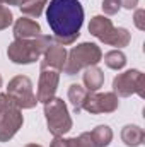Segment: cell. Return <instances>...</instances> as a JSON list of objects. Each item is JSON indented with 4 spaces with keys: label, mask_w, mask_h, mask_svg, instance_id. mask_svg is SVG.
I'll return each instance as SVG.
<instances>
[{
    "label": "cell",
    "mask_w": 145,
    "mask_h": 147,
    "mask_svg": "<svg viewBox=\"0 0 145 147\" xmlns=\"http://www.w3.org/2000/svg\"><path fill=\"white\" fill-rule=\"evenodd\" d=\"M24 0H0V3L3 5H21Z\"/></svg>",
    "instance_id": "cell-26"
},
{
    "label": "cell",
    "mask_w": 145,
    "mask_h": 147,
    "mask_svg": "<svg viewBox=\"0 0 145 147\" xmlns=\"http://www.w3.org/2000/svg\"><path fill=\"white\" fill-rule=\"evenodd\" d=\"M12 106H15L14 101H12L7 94H0V113L5 111V110H9V108H12Z\"/></svg>",
    "instance_id": "cell-23"
},
{
    "label": "cell",
    "mask_w": 145,
    "mask_h": 147,
    "mask_svg": "<svg viewBox=\"0 0 145 147\" xmlns=\"http://www.w3.org/2000/svg\"><path fill=\"white\" fill-rule=\"evenodd\" d=\"M0 87H2V75H0Z\"/></svg>",
    "instance_id": "cell-28"
},
{
    "label": "cell",
    "mask_w": 145,
    "mask_h": 147,
    "mask_svg": "<svg viewBox=\"0 0 145 147\" xmlns=\"http://www.w3.org/2000/svg\"><path fill=\"white\" fill-rule=\"evenodd\" d=\"M82 80H84V86L89 92H96L103 87L104 84V72L97 67V65H92V67H87L84 70L82 75Z\"/></svg>",
    "instance_id": "cell-13"
},
{
    "label": "cell",
    "mask_w": 145,
    "mask_h": 147,
    "mask_svg": "<svg viewBox=\"0 0 145 147\" xmlns=\"http://www.w3.org/2000/svg\"><path fill=\"white\" fill-rule=\"evenodd\" d=\"M24 147H43V146H39V144H28V146H24Z\"/></svg>",
    "instance_id": "cell-27"
},
{
    "label": "cell",
    "mask_w": 145,
    "mask_h": 147,
    "mask_svg": "<svg viewBox=\"0 0 145 147\" xmlns=\"http://www.w3.org/2000/svg\"><path fill=\"white\" fill-rule=\"evenodd\" d=\"M68 147H96L94 140L91 137V132H84L79 137L68 139Z\"/></svg>",
    "instance_id": "cell-19"
},
{
    "label": "cell",
    "mask_w": 145,
    "mask_h": 147,
    "mask_svg": "<svg viewBox=\"0 0 145 147\" xmlns=\"http://www.w3.org/2000/svg\"><path fill=\"white\" fill-rule=\"evenodd\" d=\"M113 92L119 98H128L132 94H138L140 98L145 96V77L137 69L118 74L113 79Z\"/></svg>",
    "instance_id": "cell-7"
},
{
    "label": "cell",
    "mask_w": 145,
    "mask_h": 147,
    "mask_svg": "<svg viewBox=\"0 0 145 147\" xmlns=\"http://www.w3.org/2000/svg\"><path fill=\"white\" fill-rule=\"evenodd\" d=\"M119 101L114 92H87L85 101L82 105V110H85L91 115H101V113H113L118 110Z\"/></svg>",
    "instance_id": "cell-8"
},
{
    "label": "cell",
    "mask_w": 145,
    "mask_h": 147,
    "mask_svg": "<svg viewBox=\"0 0 145 147\" xmlns=\"http://www.w3.org/2000/svg\"><path fill=\"white\" fill-rule=\"evenodd\" d=\"M101 60H103V51L96 43H80L67 53L63 72L67 75H75L82 69L97 65Z\"/></svg>",
    "instance_id": "cell-3"
},
{
    "label": "cell",
    "mask_w": 145,
    "mask_h": 147,
    "mask_svg": "<svg viewBox=\"0 0 145 147\" xmlns=\"http://www.w3.org/2000/svg\"><path fill=\"white\" fill-rule=\"evenodd\" d=\"M41 34V26L34 19L29 17H21L14 24V36L15 39H31Z\"/></svg>",
    "instance_id": "cell-12"
},
{
    "label": "cell",
    "mask_w": 145,
    "mask_h": 147,
    "mask_svg": "<svg viewBox=\"0 0 145 147\" xmlns=\"http://www.w3.org/2000/svg\"><path fill=\"white\" fill-rule=\"evenodd\" d=\"M87 92H89V91H87L85 87L79 86V84H72V86L68 87V101L72 103L75 113H80V111H82V105H84V101H85Z\"/></svg>",
    "instance_id": "cell-15"
},
{
    "label": "cell",
    "mask_w": 145,
    "mask_h": 147,
    "mask_svg": "<svg viewBox=\"0 0 145 147\" xmlns=\"http://www.w3.org/2000/svg\"><path fill=\"white\" fill-rule=\"evenodd\" d=\"M7 96L14 101L19 110H31L38 105L33 92V82L26 75H15L7 86Z\"/></svg>",
    "instance_id": "cell-6"
},
{
    "label": "cell",
    "mask_w": 145,
    "mask_h": 147,
    "mask_svg": "<svg viewBox=\"0 0 145 147\" xmlns=\"http://www.w3.org/2000/svg\"><path fill=\"white\" fill-rule=\"evenodd\" d=\"M44 116L48 130L53 135H65L67 132L72 130V118L63 99L53 98L48 103H44Z\"/></svg>",
    "instance_id": "cell-5"
},
{
    "label": "cell",
    "mask_w": 145,
    "mask_h": 147,
    "mask_svg": "<svg viewBox=\"0 0 145 147\" xmlns=\"http://www.w3.org/2000/svg\"><path fill=\"white\" fill-rule=\"evenodd\" d=\"M24 116L17 106H12L9 110L0 113V142H9L22 127Z\"/></svg>",
    "instance_id": "cell-9"
},
{
    "label": "cell",
    "mask_w": 145,
    "mask_h": 147,
    "mask_svg": "<svg viewBox=\"0 0 145 147\" xmlns=\"http://www.w3.org/2000/svg\"><path fill=\"white\" fill-rule=\"evenodd\" d=\"M137 5H138V0H121V7H125V9H128V10L135 9Z\"/></svg>",
    "instance_id": "cell-25"
},
{
    "label": "cell",
    "mask_w": 145,
    "mask_h": 147,
    "mask_svg": "<svg viewBox=\"0 0 145 147\" xmlns=\"http://www.w3.org/2000/svg\"><path fill=\"white\" fill-rule=\"evenodd\" d=\"M89 33L92 36H96L99 41L111 45V46H128L132 34L128 29L125 28H114L111 19H108L106 16H94L89 22Z\"/></svg>",
    "instance_id": "cell-4"
},
{
    "label": "cell",
    "mask_w": 145,
    "mask_h": 147,
    "mask_svg": "<svg viewBox=\"0 0 145 147\" xmlns=\"http://www.w3.org/2000/svg\"><path fill=\"white\" fill-rule=\"evenodd\" d=\"M46 21L55 33V43L68 46L80 36L84 24V9L79 0H50L46 9Z\"/></svg>",
    "instance_id": "cell-1"
},
{
    "label": "cell",
    "mask_w": 145,
    "mask_h": 147,
    "mask_svg": "<svg viewBox=\"0 0 145 147\" xmlns=\"http://www.w3.org/2000/svg\"><path fill=\"white\" fill-rule=\"evenodd\" d=\"M144 17H145V10L144 9H137V10H135V16H133V22H135V26H137L140 31H144L145 29Z\"/></svg>",
    "instance_id": "cell-22"
},
{
    "label": "cell",
    "mask_w": 145,
    "mask_h": 147,
    "mask_svg": "<svg viewBox=\"0 0 145 147\" xmlns=\"http://www.w3.org/2000/svg\"><path fill=\"white\" fill-rule=\"evenodd\" d=\"M145 132L138 125H125L121 130V140L128 147H138L144 144Z\"/></svg>",
    "instance_id": "cell-14"
},
{
    "label": "cell",
    "mask_w": 145,
    "mask_h": 147,
    "mask_svg": "<svg viewBox=\"0 0 145 147\" xmlns=\"http://www.w3.org/2000/svg\"><path fill=\"white\" fill-rule=\"evenodd\" d=\"M51 147H68V139H63V135H55Z\"/></svg>",
    "instance_id": "cell-24"
},
{
    "label": "cell",
    "mask_w": 145,
    "mask_h": 147,
    "mask_svg": "<svg viewBox=\"0 0 145 147\" xmlns=\"http://www.w3.org/2000/svg\"><path fill=\"white\" fill-rule=\"evenodd\" d=\"M12 21H14V16H12L10 9L5 7L3 3H0V31L5 29V28H9L12 24Z\"/></svg>",
    "instance_id": "cell-20"
},
{
    "label": "cell",
    "mask_w": 145,
    "mask_h": 147,
    "mask_svg": "<svg viewBox=\"0 0 145 147\" xmlns=\"http://www.w3.org/2000/svg\"><path fill=\"white\" fill-rule=\"evenodd\" d=\"M51 41H53V38L44 36V34H39L31 39H14L7 48V57L10 62H14L17 65L33 63L48 50Z\"/></svg>",
    "instance_id": "cell-2"
},
{
    "label": "cell",
    "mask_w": 145,
    "mask_h": 147,
    "mask_svg": "<svg viewBox=\"0 0 145 147\" xmlns=\"http://www.w3.org/2000/svg\"><path fill=\"white\" fill-rule=\"evenodd\" d=\"M43 55H44V58L41 62V69H55V70L60 72L65 67V62H67V50H65V46L50 45L48 50Z\"/></svg>",
    "instance_id": "cell-11"
},
{
    "label": "cell",
    "mask_w": 145,
    "mask_h": 147,
    "mask_svg": "<svg viewBox=\"0 0 145 147\" xmlns=\"http://www.w3.org/2000/svg\"><path fill=\"white\" fill-rule=\"evenodd\" d=\"M91 137H92L96 147H108L111 144V140H113V130L108 125H97L91 132Z\"/></svg>",
    "instance_id": "cell-16"
},
{
    "label": "cell",
    "mask_w": 145,
    "mask_h": 147,
    "mask_svg": "<svg viewBox=\"0 0 145 147\" xmlns=\"http://www.w3.org/2000/svg\"><path fill=\"white\" fill-rule=\"evenodd\" d=\"M104 63L108 65V69L113 70H121L126 65V57L121 50H111L104 55Z\"/></svg>",
    "instance_id": "cell-18"
},
{
    "label": "cell",
    "mask_w": 145,
    "mask_h": 147,
    "mask_svg": "<svg viewBox=\"0 0 145 147\" xmlns=\"http://www.w3.org/2000/svg\"><path fill=\"white\" fill-rule=\"evenodd\" d=\"M44 5H48V0H24V2L19 5V9H21V12H22L24 16L38 19V17L41 16V12H43Z\"/></svg>",
    "instance_id": "cell-17"
},
{
    "label": "cell",
    "mask_w": 145,
    "mask_h": 147,
    "mask_svg": "<svg viewBox=\"0 0 145 147\" xmlns=\"http://www.w3.org/2000/svg\"><path fill=\"white\" fill-rule=\"evenodd\" d=\"M103 10H104V14H108V16H114V14H118V10L121 9V0H103Z\"/></svg>",
    "instance_id": "cell-21"
},
{
    "label": "cell",
    "mask_w": 145,
    "mask_h": 147,
    "mask_svg": "<svg viewBox=\"0 0 145 147\" xmlns=\"http://www.w3.org/2000/svg\"><path fill=\"white\" fill-rule=\"evenodd\" d=\"M60 80V72L55 69H41L39 74V82H38V94L36 99L38 103H48L50 99L55 98L56 87Z\"/></svg>",
    "instance_id": "cell-10"
}]
</instances>
